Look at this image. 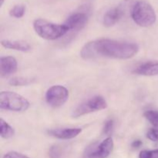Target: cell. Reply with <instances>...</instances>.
I'll list each match as a JSON object with an SVG mask.
<instances>
[{
    "label": "cell",
    "mask_w": 158,
    "mask_h": 158,
    "mask_svg": "<svg viewBox=\"0 0 158 158\" xmlns=\"http://www.w3.org/2000/svg\"><path fill=\"white\" fill-rule=\"evenodd\" d=\"M138 50V46L135 43L101 39L86 43L82 48L80 56L84 60L98 57L126 60L134 57Z\"/></svg>",
    "instance_id": "cell-1"
},
{
    "label": "cell",
    "mask_w": 158,
    "mask_h": 158,
    "mask_svg": "<svg viewBox=\"0 0 158 158\" xmlns=\"http://www.w3.org/2000/svg\"><path fill=\"white\" fill-rule=\"evenodd\" d=\"M33 28L41 38L48 40L60 39L69 32V29L64 24H55L42 19L34 21Z\"/></svg>",
    "instance_id": "cell-2"
},
{
    "label": "cell",
    "mask_w": 158,
    "mask_h": 158,
    "mask_svg": "<svg viewBox=\"0 0 158 158\" xmlns=\"http://www.w3.org/2000/svg\"><path fill=\"white\" fill-rule=\"evenodd\" d=\"M131 16L138 26L149 27L155 23L157 15L154 8L144 1L137 2L131 11Z\"/></svg>",
    "instance_id": "cell-3"
},
{
    "label": "cell",
    "mask_w": 158,
    "mask_h": 158,
    "mask_svg": "<svg viewBox=\"0 0 158 158\" xmlns=\"http://www.w3.org/2000/svg\"><path fill=\"white\" fill-rule=\"evenodd\" d=\"M29 107V103L19 94L10 91L0 93V108L14 112L25 111Z\"/></svg>",
    "instance_id": "cell-4"
},
{
    "label": "cell",
    "mask_w": 158,
    "mask_h": 158,
    "mask_svg": "<svg viewBox=\"0 0 158 158\" xmlns=\"http://www.w3.org/2000/svg\"><path fill=\"white\" fill-rule=\"evenodd\" d=\"M107 107V103L103 97L96 96L89 99L84 103L79 105L73 111V117H80L85 114L95 111L101 110Z\"/></svg>",
    "instance_id": "cell-5"
},
{
    "label": "cell",
    "mask_w": 158,
    "mask_h": 158,
    "mask_svg": "<svg viewBox=\"0 0 158 158\" xmlns=\"http://www.w3.org/2000/svg\"><path fill=\"white\" fill-rule=\"evenodd\" d=\"M69 91L66 87L60 85L52 86L46 94V100L49 106L52 107L61 106L67 101Z\"/></svg>",
    "instance_id": "cell-6"
},
{
    "label": "cell",
    "mask_w": 158,
    "mask_h": 158,
    "mask_svg": "<svg viewBox=\"0 0 158 158\" xmlns=\"http://www.w3.org/2000/svg\"><path fill=\"white\" fill-rule=\"evenodd\" d=\"M114 149V141L111 137H107L97 147L94 145L88 147L86 150L87 158H106Z\"/></svg>",
    "instance_id": "cell-7"
},
{
    "label": "cell",
    "mask_w": 158,
    "mask_h": 158,
    "mask_svg": "<svg viewBox=\"0 0 158 158\" xmlns=\"http://www.w3.org/2000/svg\"><path fill=\"white\" fill-rule=\"evenodd\" d=\"M88 21V15L86 12H77L72 14L67 18L64 25L68 28L69 31L79 32L81 30Z\"/></svg>",
    "instance_id": "cell-8"
},
{
    "label": "cell",
    "mask_w": 158,
    "mask_h": 158,
    "mask_svg": "<svg viewBox=\"0 0 158 158\" xmlns=\"http://www.w3.org/2000/svg\"><path fill=\"white\" fill-rule=\"evenodd\" d=\"M17 61L12 56H4L0 59V75L7 77L17 71Z\"/></svg>",
    "instance_id": "cell-9"
},
{
    "label": "cell",
    "mask_w": 158,
    "mask_h": 158,
    "mask_svg": "<svg viewBox=\"0 0 158 158\" xmlns=\"http://www.w3.org/2000/svg\"><path fill=\"white\" fill-rule=\"evenodd\" d=\"M82 132L81 128H63L48 131V134L52 137L61 140H69L77 137Z\"/></svg>",
    "instance_id": "cell-10"
},
{
    "label": "cell",
    "mask_w": 158,
    "mask_h": 158,
    "mask_svg": "<svg viewBox=\"0 0 158 158\" xmlns=\"http://www.w3.org/2000/svg\"><path fill=\"white\" fill-rule=\"evenodd\" d=\"M124 10L123 7H116L110 9L105 13L103 16V23L106 27H111L114 26L123 15Z\"/></svg>",
    "instance_id": "cell-11"
},
{
    "label": "cell",
    "mask_w": 158,
    "mask_h": 158,
    "mask_svg": "<svg viewBox=\"0 0 158 158\" xmlns=\"http://www.w3.org/2000/svg\"><path fill=\"white\" fill-rule=\"evenodd\" d=\"M134 73L136 74L146 77L158 75V62H148L137 66Z\"/></svg>",
    "instance_id": "cell-12"
},
{
    "label": "cell",
    "mask_w": 158,
    "mask_h": 158,
    "mask_svg": "<svg viewBox=\"0 0 158 158\" xmlns=\"http://www.w3.org/2000/svg\"><path fill=\"white\" fill-rule=\"evenodd\" d=\"M2 45L6 49H14L21 52H29L31 50V46L23 40H5L2 41Z\"/></svg>",
    "instance_id": "cell-13"
},
{
    "label": "cell",
    "mask_w": 158,
    "mask_h": 158,
    "mask_svg": "<svg viewBox=\"0 0 158 158\" xmlns=\"http://www.w3.org/2000/svg\"><path fill=\"white\" fill-rule=\"evenodd\" d=\"M14 129L3 119H0V135L2 138L8 139L14 135Z\"/></svg>",
    "instance_id": "cell-14"
},
{
    "label": "cell",
    "mask_w": 158,
    "mask_h": 158,
    "mask_svg": "<svg viewBox=\"0 0 158 158\" xmlns=\"http://www.w3.org/2000/svg\"><path fill=\"white\" fill-rule=\"evenodd\" d=\"M35 81V79L30 78V77H13L9 80V84L13 86H27L31 84L32 82Z\"/></svg>",
    "instance_id": "cell-15"
},
{
    "label": "cell",
    "mask_w": 158,
    "mask_h": 158,
    "mask_svg": "<svg viewBox=\"0 0 158 158\" xmlns=\"http://www.w3.org/2000/svg\"><path fill=\"white\" fill-rule=\"evenodd\" d=\"M25 12H26V7L23 5H16L9 11V15L14 18L19 19L24 15Z\"/></svg>",
    "instance_id": "cell-16"
},
{
    "label": "cell",
    "mask_w": 158,
    "mask_h": 158,
    "mask_svg": "<svg viewBox=\"0 0 158 158\" xmlns=\"http://www.w3.org/2000/svg\"><path fill=\"white\" fill-rule=\"evenodd\" d=\"M144 117L151 124L158 127V112L154 110H148L144 113Z\"/></svg>",
    "instance_id": "cell-17"
},
{
    "label": "cell",
    "mask_w": 158,
    "mask_h": 158,
    "mask_svg": "<svg viewBox=\"0 0 158 158\" xmlns=\"http://www.w3.org/2000/svg\"><path fill=\"white\" fill-rule=\"evenodd\" d=\"M49 155L50 158H62L63 150L58 145H53L49 149Z\"/></svg>",
    "instance_id": "cell-18"
},
{
    "label": "cell",
    "mask_w": 158,
    "mask_h": 158,
    "mask_svg": "<svg viewBox=\"0 0 158 158\" xmlns=\"http://www.w3.org/2000/svg\"><path fill=\"white\" fill-rule=\"evenodd\" d=\"M139 158H158V149L141 151L139 154Z\"/></svg>",
    "instance_id": "cell-19"
},
{
    "label": "cell",
    "mask_w": 158,
    "mask_h": 158,
    "mask_svg": "<svg viewBox=\"0 0 158 158\" xmlns=\"http://www.w3.org/2000/svg\"><path fill=\"white\" fill-rule=\"evenodd\" d=\"M113 128H114V120H109L105 123L104 127H103V134H106V135H109L113 131Z\"/></svg>",
    "instance_id": "cell-20"
},
{
    "label": "cell",
    "mask_w": 158,
    "mask_h": 158,
    "mask_svg": "<svg viewBox=\"0 0 158 158\" xmlns=\"http://www.w3.org/2000/svg\"><path fill=\"white\" fill-rule=\"evenodd\" d=\"M147 137L152 141H158V129H151L147 133Z\"/></svg>",
    "instance_id": "cell-21"
},
{
    "label": "cell",
    "mask_w": 158,
    "mask_h": 158,
    "mask_svg": "<svg viewBox=\"0 0 158 158\" xmlns=\"http://www.w3.org/2000/svg\"><path fill=\"white\" fill-rule=\"evenodd\" d=\"M3 158H29L27 156L24 155L23 154H20V153L15 152V151H11V152L7 153L6 154H5Z\"/></svg>",
    "instance_id": "cell-22"
},
{
    "label": "cell",
    "mask_w": 158,
    "mask_h": 158,
    "mask_svg": "<svg viewBox=\"0 0 158 158\" xmlns=\"http://www.w3.org/2000/svg\"><path fill=\"white\" fill-rule=\"evenodd\" d=\"M142 145V142L140 141V140H135V141H134L132 143V148H135V149H137V148H139L140 146Z\"/></svg>",
    "instance_id": "cell-23"
},
{
    "label": "cell",
    "mask_w": 158,
    "mask_h": 158,
    "mask_svg": "<svg viewBox=\"0 0 158 158\" xmlns=\"http://www.w3.org/2000/svg\"><path fill=\"white\" fill-rule=\"evenodd\" d=\"M4 2H5V0H0V6H3V4H4Z\"/></svg>",
    "instance_id": "cell-24"
}]
</instances>
